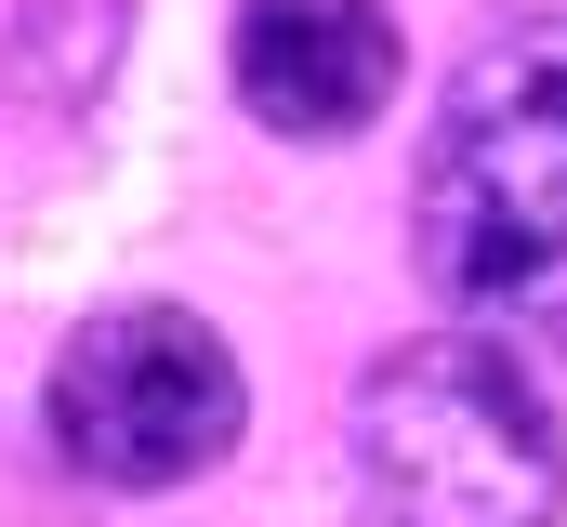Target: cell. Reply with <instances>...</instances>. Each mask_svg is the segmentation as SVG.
<instances>
[{
	"label": "cell",
	"instance_id": "1",
	"mask_svg": "<svg viewBox=\"0 0 567 527\" xmlns=\"http://www.w3.org/2000/svg\"><path fill=\"white\" fill-rule=\"evenodd\" d=\"M410 238L462 330L567 370V13H515L462 53L423 132Z\"/></svg>",
	"mask_w": 567,
	"mask_h": 527
},
{
	"label": "cell",
	"instance_id": "2",
	"mask_svg": "<svg viewBox=\"0 0 567 527\" xmlns=\"http://www.w3.org/2000/svg\"><path fill=\"white\" fill-rule=\"evenodd\" d=\"M357 488L383 527H555L567 435L528 356L488 330H423L357 383Z\"/></svg>",
	"mask_w": 567,
	"mask_h": 527
},
{
	"label": "cell",
	"instance_id": "3",
	"mask_svg": "<svg viewBox=\"0 0 567 527\" xmlns=\"http://www.w3.org/2000/svg\"><path fill=\"white\" fill-rule=\"evenodd\" d=\"M40 422L53 448L93 475V488H185L238 448L251 422V383L225 356L212 317L185 303H106L53 343V383H40Z\"/></svg>",
	"mask_w": 567,
	"mask_h": 527
},
{
	"label": "cell",
	"instance_id": "4",
	"mask_svg": "<svg viewBox=\"0 0 567 527\" xmlns=\"http://www.w3.org/2000/svg\"><path fill=\"white\" fill-rule=\"evenodd\" d=\"M225 66L265 132L330 145V132H370L396 106V13L383 0H238Z\"/></svg>",
	"mask_w": 567,
	"mask_h": 527
}]
</instances>
